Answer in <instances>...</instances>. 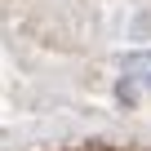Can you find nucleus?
Returning <instances> with one entry per match:
<instances>
[{
  "instance_id": "obj_1",
  "label": "nucleus",
  "mask_w": 151,
  "mask_h": 151,
  "mask_svg": "<svg viewBox=\"0 0 151 151\" xmlns=\"http://www.w3.org/2000/svg\"><path fill=\"white\" fill-rule=\"evenodd\" d=\"M120 80H124V93H151V49H138V53H124L120 62Z\"/></svg>"
}]
</instances>
